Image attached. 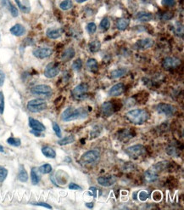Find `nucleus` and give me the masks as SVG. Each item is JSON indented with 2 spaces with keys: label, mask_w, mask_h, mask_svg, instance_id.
Returning <instances> with one entry per match:
<instances>
[{
  "label": "nucleus",
  "mask_w": 184,
  "mask_h": 210,
  "mask_svg": "<svg viewBox=\"0 0 184 210\" xmlns=\"http://www.w3.org/2000/svg\"><path fill=\"white\" fill-rule=\"evenodd\" d=\"M87 117V111L83 108L68 107L63 111L61 115V120L65 122H71L74 120L83 119Z\"/></svg>",
  "instance_id": "1"
},
{
  "label": "nucleus",
  "mask_w": 184,
  "mask_h": 210,
  "mask_svg": "<svg viewBox=\"0 0 184 210\" xmlns=\"http://www.w3.org/2000/svg\"><path fill=\"white\" fill-rule=\"evenodd\" d=\"M126 117L135 125H142L149 118V113L144 109H134L127 112Z\"/></svg>",
  "instance_id": "2"
},
{
  "label": "nucleus",
  "mask_w": 184,
  "mask_h": 210,
  "mask_svg": "<svg viewBox=\"0 0 184 210\" xmlns=\"http://www.w3.org/2000/svg\"><path fill=\"white\" fill-rule=\"evenodd\" d=\"M27 109L28 111L33 113H37V112H40L47 109V103L44 100L42 99H35L30 100L27 103Z\"/></svg>",
  "instance_id": "3"
},
{
  "label": "nucleus",
  "mask_w": 184,
  "mask_h": 210,
  "mask_svg": "<svg viewBox=\"0 0 184 210\" xmlns=\"http://www.w3.org/2000/svg\"><path fill=\"white\" fill-rule=\"evenodd\" d=\"M145 152H146V149L142 145H134L126 149V153L130 158H134V159H137L139 157L143 156Z\"/></svg>",
  "instance_id": "4"
},
{
  "label": "nucleus",
  "mask_w": 184,
  "mask_h": 210,
  "mask_svg": "<svg viewBox=\"0 0 184 210\" xmlns=\"http://www.w3.org/2000/svg\"><path fill=\"white\" fill-rule=\"evenodd\" d=\"M99 157H100V152H98V150H91V151L85 152L81 156V161L83 164H91L97 162L99 159Z\"/></svg>",
  "instance_id": "5"
},
{
  "label": "nucleus",
  "mask_w": 184,
  "mask_h": 210,
  "mask_svg": "<svg viewBox=\"0 0 184 210\" xmlns=\"http://www.w3.org/2000/svg\"><path fill=\"white\" fill-rule=\"evenodd\" d=\"M31 93L41 96H50L52 94V89L50 86L46 84L36 85L31 89Z\"/></svg>",
  "instance_id": "6"
},
{
  "label": "nucleus",
  "mask_w": 184,
  "mask_h": 210,
  "mask_svg": "<svg viewBox=\"0 0 184 210\" xmlns=\"http://www.w3.org/2000/svg\"><path fill=\"white\" fill-rule=\"evenodd\" d=\"M87 91L88 85L87 83H80L72 89V96L76 100H83L87 96Z\"/></svg>",
  "instance_id": "7"
},
{
  "label": "nucleus",
  "mask_w": 184,
  "mask_h": 210,
  "mask_svg": "<svg viewBox=\"0 0 184 210\" xmlns=\"http://www.w3.org/2000/svg\"><path fill=\"white\" fill-rule=\"evenodd\" d=\"M156 111L160 114H164L166 116L171 117L174 115L176 111L175 106L170 105V104H166V103H160L156 105Z\"/></svg>",
  "instance_id": "8"
},
{
  "label": "nucleus",
  "mask_w": 184,
  "mask_h": 210,
  "mask_svg": "<svg viewBox=\"0 0 184 210\" xmlns=\"http://www.w3.org/2000/svg\"><path fill=\"white\" fill-rule=\"evenodd\" d=\"M60 73V67L55 62H50L47 65L44 70V76L48 78H53Z\"/></svg>",
  "instance_id": "9"
},
{
  "label": "nucleus",
  "mask_w": 184,
  "mask_h": 210,
  "mask_svg": "<svg viewBox=\"0 0 184 210\" xmlns=\"http://www.w3.org/2000/svg\"><path fill=\"white\" fill-rule=\"evenodd\" d=\"M32 54L35 57L38 59H45L48 58L53 54V50L48 47H41L37 48L32 51Z\"/></svg>",
  "instance_id": "10"
},
{
  "label": "nucleus",
  "mask_w": 184,
  "mask_h": 210,
  "mask_svg": "<svg viewBox=\"0 0 184 210\" xmlns=\"http://www.w3.org/2000/svg\"><path fill=\"white\" fill-rule=\"evenodd\" d=\"M154 44H155V42L151 38H144V39L138 40L135 44L134 47L137 50H145L151 48L154 45Z\"/></svg>",
  "instance_id": "11"
},
{
  "label": "nucleus",
  "mask_w": 184,
  "mask_h": 210,
  "mask_svg": "<svg viewBox=\"0 0 184 210\" xmlns=\"http://www.w3.org/2000/svg\"><path fill=\"white\" fill-rule=\"evenodd\" d=\"M181 65V60L176 57H166L163 61V67L166 69L176 68Z\"/></svg>",
  "instance_id": "12"
},
{
  "label": "nucleus",
  "mask_w": 184,
  "mask_h": 210,
  "mask_svg": "<svg viewBox=\"0 0 184 210\" xmlns=\"http://www.w3.org/2000/svg\"><path fill=\"white\" fill-rule=\"evenodd\" d=\"M160 169L158 168L157 165L154 167L153 169H150L149 170H147L146 172L144 173V178L147 181L149 182H153V181H155L159 177L158 171Z\"/></svg>",
  "instance_id": "13"
},
{
  "label": "nucleus",
  "mask_w": 184,
  "mask_h": 210,
  "mask_svg": "<svg viewBox=\"0 0 184 210\" xmlns=\"http://www.w3.org/2000/svg\"><path fill=\"white\" fill-rule=\"evenodd\" d=\"M97 181L102 186L109 187L112 186L116 182V178L115 176H102V177H98Z\"/></svg>",
  "instance_id": "14"
},
{
  "label": "nucleus",
  "mask_w": 184,
  "mask_h": 210,
  "mask_svg": "<svg viewBox=\"0 0 184 210\" xmlns=\"http://www.w3.org/2000/svg\"><path fill=\"white\" fill-rule=\"evenodd\" d=\"M124 90H125L124 84L121 83H116L109 89L108 94L109 96H120L123 94Z\"/></svg>",
  "instance_id": "15"
},
{
  "label": "nucleus",
  "mask_w": 184,
  "mask_h": 210,
  "mask_svg": "<svg viewBox=\"0 0 184 210\" xmlns=\"http://www.w3.org/2000/svg\"><path fill=\"white\" fill-rule=\"evenodd\" d=\"M101 111L104 117H109L115 112V107L112 103L107 101V102H104L101 106Z\"/></svg>",
  "instance_id": "16"
},
{
  "label": "nucleus",
  "mask_w": 184,
  "mask_h": 210,
  "mask_svg": "<svg viewBox=\"0 0 184 210\" xmlns=\"http://www.w3.org/2000/svg\"><path fill=\"white\" fill-rule=\"evenodd\" d=\"M29 126L33 130H37V131L43 132L45 131V129H46L45 126L43 125V123L39 122L38 120L32 118V117H29Z\"/></svg>",
  "instance_id": "17"
},
{
  "label": "nucleus",
  "mask_w": 184,
  "mask_h": 210,
  "mask_svg": "<svg viewBox=\"0 0 184 210\" xmlns=\"http://www.w3.org/2000/svg\"><path fill=\"white\" fill-rule=\"evenodd\" d=\"M10 32L14 36H17V37H20L25 34L26 32V28L22 26L21 24H15L14 26H13L10 28Z\"/></svg>",
  "instance_id": "18"
},
{
  "label": "nucleus",
  "mask_w": 184,
  "mask_h": 210,
  "mask_svg": "<svg viewBox=\"0 0 184 210\" xmlns=\"http://www.w3.org/2000/svg\"><path fill=\"white\" fill-rule=\"evenodd\" d=\"M76 55L75 50L73 48H68L66 50H64V52L62 53V56H61V59L62 61L65 62H69L71 59L74 58V56Z\"/></svg>",
  "instance_id": "19"
},
{
  "label": "nucleus",
  "mask_w": 184,
  "mask_h": 210,
  "mask_svg": "<svg viewBox=\"0 0 184 210\" xmlns=\"http://www.w3.org/2000/svg\"><path fill=\"white\" fill-rule=\"evenodd\" d=\"M127 73V68H119V69H115L110 73V78L113 79L121 78L123 76H125Z\"/></svg>",
  "instance_id": "20"
},
{
  "label": "nucleus",
  "mask_w": 184,
  "mask_h": 210,
  "mask_svg": "<svg viewBox=\"0 0 184 210\" xmlns=\"http://www.w3.org/2000/svg\"><path fill=\"white\" fill-rule=\"evenodd\" d=\"M86 66L87 68L90 72H92V73H96V72H98V62H97L95 59H92V58L88 59L86 63Z\"/></svg>",
  "instance_id": "21"
},
{
  "label": "nucleus",
  "mask_w": 184,
  "mask_h": 210,
  "mask_svg": "<svg viewBox=\"0 0 184 210\" xmlns=\"http://www.w3.org/2000/svg\"><path fill=\"white\" fill-rule=\"evenodd\" d=\"M46 35L50 39H57V38H59L61 36V30L49 28L46 31Z\"/></svg>",
  "instance_id": "22"
},
{
  "label": "nucleus",
  "mask_w": 184,
  "mask_h": 210,
  "mask_svg": "<svg viewBox=\"0 0 184 210\" xmlns=\"http://www.w3.org/2000/svg\"><path fill=\"white\" fill-rule=\"evenodd\" d=\"M152 19L153 15L151 13H149V12H139L137 15V20L139 21H143V22L150 21Z\"/></svg>",
  "instance_id": "23"
},
{
  "label": "nucleus",
  "mask_w": 184,
  "mask_h": 210,
  "mask_svg": "<svg viewBox=\"0 0 184 210\" xmlns=\"http://www.w3.org/2000/svg\"><path fill=\"white\" fill-rule=\"evenodd\" d=\"M42 152L48 158H55V157H56V152L50 146H43L42 148Z\"/></svg>",
  "instance_id": "24"
},
{
  "label": "nucleus",
  "mask_w": 184,
  "mask_h": 210,
  "mask_svg": "<svg viewBox=\"0 0 184 210\" xmlns=\"http://www.w3.org/2000/svg\"><path fill=\"white\" fill-rule=\"evenodd\" d=\"M130 21L128 19H126V18H121L119 19L118 21H116V27L117 29L120 30V31H124L126 30L129 26Z\"/></svg>",
  "instance_id": "25"
},
{
  "label": "nucleus",
  "mask_w": 184,
  "mask_h": 210,
  "mask_svg": "<svg viewBox=\"0 0 184 210\" xmlns=\"http://www.w3.org/2000/svg\"><path fill=\"white\" fill-rule=\"evenodd\" d=\"M18 180L21 182H26L28 180V174L26 172V170L25 169V167L23 165H21L20 167V170L18 173Z\"/></svg>",
  "instance_id": "26"
},
{
  "label": "nucleus",
  "mask_w": 184,
  "mask_h": 210,
  "mask_svg": "<svg viewBox=\"0 0 184 210\" xmlns=\"http://www.w3.org/2000/svg\"><path fill=\"white\" fill-rule=\"evenodd\" d=\"M76 140L75 136L74 135H68V136H66L63 139H61L58 141V144L60 146H66V145H69V144L73 143Z\"/></svg>",
  "instance_id": "27"
},
{
  "label": "nucleus",
  "mask_w": 184,
  "mask_h": 210,
  "mask_svg": "<svg viewBox=\"0 0 184 210\" xmlns=\"http://www.w3.org/2000/svg\"><path fill=\"white\" fill-rule=\"evenodd\" d=\"M31 180L33 185H38L40 182V176L37 172V169L33 168L31 171Z\"/></svg>",
  "instance_id": "28"
},
{
  "label": "nucleus",
  "mask_w": 184,
  "mask_h": 210,
  "mask_svg": "<svg viewBox=\"0 0 184 210\" xmlns=\"http://www.w3.org/2000/svg\"><path fill=\"white\" fill-rule=\"evenodd\" d=\"M101 48V43L98 40H94L92 43L89 44V50L92 53L98 52V50H100Z\"/></svg>",
  "instance_id": "29"
},
{
  "label": "nucleus",
  "mask_w": 184,
  "mask_h": 210,
  "mask_svg": "<svg viewBox=\"0 0 184 210\" xmlns=\"http://www.w3.org/2000/svg\"><path fill=\"white\" fill-rule=\"evenodd\" d=\"M110 27V21H109V18H104L100 22V25H99V28H100L102 31H107L109 30V28Z\"/></svg>",
  "instance_id": "30"
},
{
  "label": "nucleus",
  "mask_w": 184,
  "mask_h": 210,
  "mask_svg": "<svg viewBox=\"0 0 184 210\" xmlns=\"http://www.w3.org/2000/svg\"><path fill=\"white\" fill-rule=\"evenodd\" d=\"M38 170H39V172H40L41 174H43V175H47V174H49V173H51V171H52V166H51V165H50V164H43V165H42V166L39 167Z\"/></svg>",
  "instance_id": "31"
},
{
  "label": "nucleus",
  "mask_w": 184,
  "mask_h": 210,
  "mask_svg": "<svg viewBox=\"0 0 184 210\" xmlns=\"http://www.w3.org/2000/svg\"><path fill=\"white\" fill-rule=\"evenodd\" d=\"M7 143L12 146L18 147V146H20V144H21V140H20L19 138L9 137V139H7Z\"/></svg>",
  "instance_id": "32"
},
{
  "label": "nucleus",
  "mask_w": 184,
  "mask_h": 210,
  "mask_svg": "<svg viewBox=\"0 0 184 210\" xmlns=\"http://www.w3.org/2000/svg\"><path fill=\"white\" fill-rule=\"evenodd\" d=\"M73 3H72L71 0H64L63 2H61L60 4L61 9L63 10H68V9H71Z\"/></svg>",
  "instance_id": "33"
},
{
  "label": "nucleus",
  "mask_w": 184,
  "mask_h": 210,
  "mask_svg": "<svg viewBox=\"0 0 184 210\" xmlns=\"http://www.w3.org/2000/svg\"><path fill=\"white\" fill-rule=\"evenodd\" d=\"M81 67H82V62L81 59H77V60L74 61L71 65L72 70L76 71V72H79L81 69Z\"/></svg>",
  "instance_id": "34"
},
{
  "label": "nucleus",
  "mask_w": 184,
  "mask_h": 210,
  "mask_svg": "<svg viewBox=\"0 0 184 210\" xmlns=\"http://www.w3.org/2000/svg\"><path fill=\"white\" fill-rule=\"evenodd\" d=\"M6 2L8 3V5H9V10H10V13H11L12 16H13V17H17L18 15H19V12H18L17 8H16L15 6L13 5V4L9 2V0H6Z\"/></svg>",
  "instance_id": "35"
},
{
  "label": "nucleus",
  "mask_w": 184,
  "mask_h": 210,
  "mask_svg": "<svg viewBox=\"0 0 184 210\" xmlns=\"http://www.w3.org/2000/svg\"><path fill=\"white\" fill-rule=\"evenodd\" d=\"M8 169H5L4 167L0 166V183H2L5 180L7 176H8Z\"/></svg>",
  "instance_id": "36"
},
{
  "label": "nucleus",
  "mask_w": 184,
  "mask_h": 210,
  "mask_svg": "<svg viewBox=\"0 0 184 210\" xmlns=\"http://www.w3.org/2000/svg\"><path fill=\"white\" fill-rule=\"evenodd\" d=\"M87 31L88 32V33L90 34H93L95 33V32L97 31V26L94 22H90L87 25Z\"/></svg>",
  "instance_id": "37"
},
{
  "label": "nucleus",
  "mask_w": 184,
  "mask_h": 210,
  "mask_svg": "<svg viewBox=\"0 0 184 210\" xmlns=\"http://www.w3.org/2000/svg\"><path fill=\"white\" fill-rule=\"evenodd\" d=\"M53 129H54L55 134L57 135V137L60 138L61 136H62V133H61L60 127L59 126V124H58L57 123H55V122L53 123Z\"/></svg>",
  "instance_id": "38"
},
{
  "label": "nucleus",
  "mask_w": 184,
  "mask_h": 210,
  "mask_svg": "<svg viewBox=\"0 0 184 210\" xmlns=\"http://www.w3.org/2000/svg\"><path fill=\"white\" fill-rule=\"evenodd\" d=\"M4 111V95L2 91H0V114Z\"/></svg>",
  "instance_id": "39"
},
{
  "label": "nucleus",
  "mask_w": 184,
  "mask_h": 210,
  "mask_svg": "<svg viewBox=\"0 0 184 210\" xmlns=\"http://www.w3.org/2000/svg\"><path fill=\"white\" fill-rule=\"evenodd\" d=\"M149 197H150V194L147 191H142L138 193V198L140 199L142 202L146 201Z\"/></svg>",
  "instance_id": "40"
},
{
  "label": "nucleus",
  "mask_w": 184,
  "mask_h": 210,
  "mask_svg": "<svg viewBox=\"0 0 184 210\" xmlns=\"http://www.w3.org/2000/svg\"><path fill=\"white\" fill-rule=\"evenodd\" d=\"M15 2H16L17 5L19 6V8H20V9L22 12H25V13H28V12L30 11V9H29L28 7H26L25 5H23V4H22V3L20 2V0H15Z\"/></svg>",
  "instance_id": "41"
},
{
  "label": "nucleus",
  "mask_w": 184,
  "mask_h": 210,
  "mask_svg": "<svg viewBox=\"0 0 184 210\" xmlns=\"http://www.w3.org/2000/svg\"><path fill=\"white\" fill-rule=\"evenodd\" d=\"M176 1L175 0H162V5L166 6V7H171L175 4Z\"/></svg>",
  "instance_id": "42"
},
{
  "label": "nucleus",
  "mask_w": 184,
  "mask_h": 210,
  "mask_svg": "<svg viewBox=\"0 0 184 210\" xmlns=\"http://www.w3.org/2000/svg\"><path fill=\"white\" fill-rule=\"evenodd\" d=\"M5 81V74L3 71L0 70V87H2Z\"/></svg>",
  "instance_id": "43"
},
{
  "label": "nucleus",
  "mask_w": 184,
  "mask_h": 210,
  "mask_svg": "<svg viewBox=\"0 0 184 210\" xmlns=\"http://www.w3.org/2000/svg\"><path fill=\"white\" fill-rule=\"evenodd\" d=\"M173 17V14L171 13V12H168V13H165L163 16H162V19L164 21H168V20H171V18Z\"/></svg>",
  "instance_id": "44"
},
{
  "label": "nucleus",
  "mask_w": 184,
  "mask_h": 210,
  "mask_svg": "<svg viewBox=\"0 0 184 210\" xmlns=\"http://www.w3.org/2000/svg\"><path fill=\"white\" fill-rule=\"evenodd\" d=\"M69 189L71 190H79V191H81L82 188L80 186H78V185L75 184V183H71L69 185Z\"/></svg>",
  "instance_id": "45"
},
{
  "label": "nucleus",
  "mask_w": 184,
  "mask_h": 210,
  "mask_svg": "<svg viewBox=\"0 0 184 210\" xmlns=\"http://www.w3.org/2000/svg\"><path fill=\"white\" fill-rule=\"evenodd\" d=\"M33 205H37V206H43V207H47V208H49V209H52V206H50V205L46 203V202H36V203H33Z\"/></svg>",
  "instance_id": "46"
},
{
  "label": "nucleus",
  "mask_w": 184,
  "mask_h": 210,
  "mask_svg": "<svg viewBox=\"0 0 184 210\" xmlns=\"http://www.w3.org/2000/svg\"><path fill=\"white\" fill-rule=\"evenodd\" d=\"M31 133H32V134H34L35 136H37V137H41V136H43V134H41L42 132L40 131H37V130H33V129H32V131H31Z\"/></svg>",
  "instance_id": "47"
},
{
  "label": "nucleus",
  "mask_w": 184,
  "mask_h": 210,
  "mask_svg": "<svg viewBox=\"0 0 184 210\" xmlns=\"http://www.w3.org/2000/svg\"><path fill=\"white\" fill-rule=\"evenodd\" d=\"M90 191H92V192H93V197H97V195H96V192H97V189H96V188H95V187H91V188H90Z\"/></svg>",
  "instance_id": "48"
},
{
  "label": "nucleus",
  "mask_w": 184,
  "mask_h": 210,
  "mask_svg": "<svg viewBox=\"0 0 184 210\" xmlns=\"http://www.w3.org/2000/svg\"><path fill=\"white\" fill-rule=\"evenodd\" d=\"M76 3H84V2H86V1H87V0H76Z\"/></svg>",
  "instance_id": "49"
},
{
  "label": "nucleus",
  "mask_w": 184,
  "mask_h": 210,
  "mask_svg": "<svg viewBox=\"0 0 184 210\" xmlns=\"http://www.w3.org/2000/svg\"><path fill=\"white\" fill-rule=\"evenodd\" d=\"M4 152V148H3V146H0V152Z\"/></svg>",
  "instance_id": "50"
}]
</instances>
